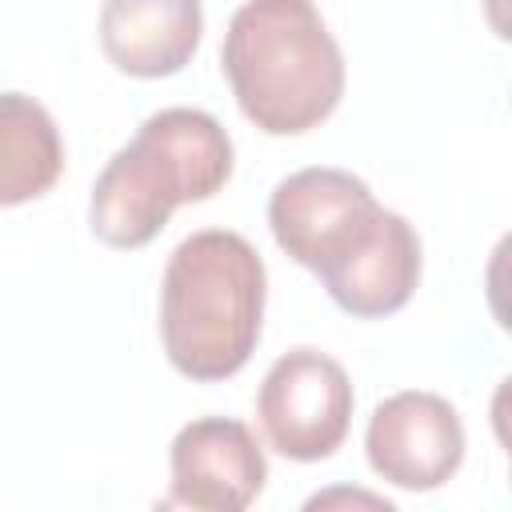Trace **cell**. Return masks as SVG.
<instances>
[{"label":"cell","mask_w":512,"mask_h":512,"mask_svg":"<svg viewBox=\"0 0 512 512\" xmlns=\"http://www.w3.org/2000/svg\"><path fill=\"white\" fill-rule=\"evenodd\" d=\"M268 228L288 260L316 272L356 320L400 312L424 272L416 228L344 168H300L268 196Z\"/></svg>","instance_id":"obj_1"},{"label":"cell","mask_w":512,"mask_h":512,"mask_svg":"<svg viewBox=\"0 0 512 512\" xmlns=\"http://www.w3.org/2000/svg\"><path fill=\"white\" fill-rule=\"evenodd\" d=\"M220 68L244 120L268 136L320 128L344 96V52L312 0H244L228 20Z\"/></svg>","instance_id":"obj_2"},{"label":"cell","mask_w":512,"mask_h":512,"mask_svg":"<svg viewBox=\"0 0 512 512\" xmlns=\"http://www.w3.org/2000/svg\"><path fill=\"white\" fill-rule=\"evenodd\" d=\"M264 300V260L240 232L200 228L184 236L160 280V340L168 364L196 384L236 376L256 352Z\"/></svg>","instance_id":"obj_3"},{"label":"cell","mask_w":512,"mask_h":512,"mask_svg":"<svg viewBox=\"0 0 512 512\" xmlns=\"http://www.w3.org/2000/svg\"><path fill=\"white\" fill-rule=\"evenodd\" d=\"M232 136L200 108H160L100 168L88 228L100 244L136 252L152 244L180 204L212 200L232 176Z\"/></svg>","instance_id":"obj_4"},{"label":"cell","mask_w":512,"mask_h":512,"mask_svg":"<svg viewBox=\"0 0 512 512\" xmlns=\"http://www.w3.org/2000/svg\"><path fill=\"white\" fill-rule=\"evenodd\" d=\"M356 392L340 360L320 348H292L272 360L256 392V416L272 452L296 464L328 460L352 428Z\"/></svg>","instance_id":"obj_5"},{"label":"cell","mask_w":512,"mask_h":512,"mask_svg":"<svg viewBox=\"0 0 512 512\" xmlns=\"http://www.w3.org/2000/svg\"><path fill=\"white\" fill-rule=\"evenodd\" d=\"M464 420L440 396L424 388H404L380 400L364 428L368 468L404 492H436L464 464Z\"/></svg>","instance_id":"obj_6"},{"label":"cell","mask_w":512,"mask_h":512,"mask_svg":"<svg viewBox=\"0 0 512 512\" xmlns=\"http://www.w3.org/2000/svg\"><path fill=\"white\" fill-rule=\"evenodd\" d=\"M168 504L192 512H244L268 480V460L256 432L232 416L188 420L168 448Z\"/></svg>","instance_id":"obj_7"},{"label":"cell","mask_w":512,"mask_h":512,"mask_svg":"<svg viewBox=\"0 0 512 512\" xmlns=\"http://www.w3.org/2000/svg\"><path fill=\"white\" fill-rule=\"evenodd\" d=\"M204 36L200 0H104L100 48L108 64L136 80L176 76L192 64Z\"/></svg>","instance_id":"obj_8"},{"label":"cell","mask_w":512,"mask_h":512,"mask_svg":"<svg viewBox=\"0 0 512 512\" xmlns=\"http://www.w3.org/2000/svg\"><path fill=\"white\" fill-rule=\"evenodd\" d=\"M60 172L64 140L52 112L24 92H0V208L40 200Z\"/></svg>","instance_id":"obj_9"},{"label":"cell","mask_w":512,"mask_h":512,"mask_svg":"<svg viewBox=\"0 0 512 512\" xmlns=\"http://www.w3.org/2000/svg\"><path fill=\"white\" fill-rule=\"evenodd\" d=\"M328 500H348V492H336V496H312V500H308V508H320V504H328ZM352 500H364V504H376V508H384V512L392 508L388 500H380V496H364V492H352Z\"/></svg>","instance_id":"obj_10"}]
</instances>
